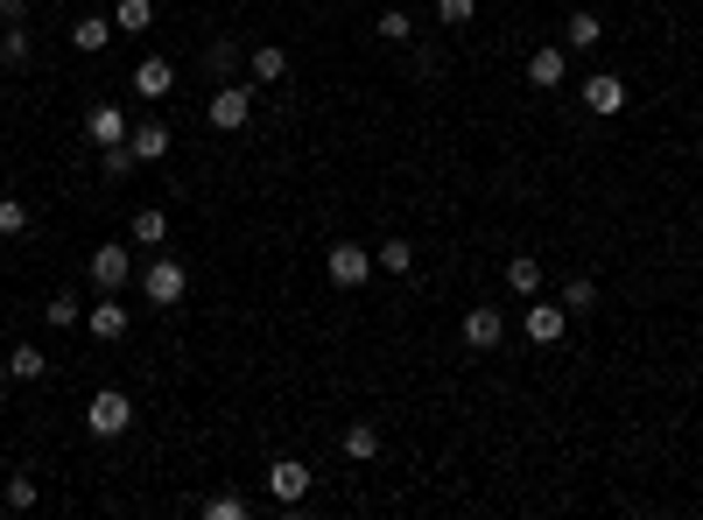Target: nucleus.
I'll return each mask as SVG.
<instances>
[{
    "label": "nucleus",
    "mask_w": 703,
    "mask_h": 520,
    "mask_svg": "<svg viewBox=\"0 0 703 520\" xmlns=\"http://www.w3.org/2000/svg\"><path fill=\"white\" fill-rule=\"evenodd\" d=\"M85 429L99 436V443H113V436H127V429H135V401H127L120 388H99V394L85 401Z\"/></svg>",
    "instance_id": "1"
},
{
    "label": "nucleus",
    "mask_w": 703,
    "mask_h": 520,
    "mask_svg": "<svg viewBox=\"0 0 703 520\" xmlns=\"http://www.w3.org/2000/svg\"><path fill=\"white\" fill-rule=\"evenodd\" d=\"M183 288H190V267H183L177 254H156V261L141 267V296L156 303V310H177V303H183Z\"/></svg>",
    "instance_id": "2"
},
{
    "label": "nucleus",
    "mask_w": 703,
    "mask_h": 520,
    "mask_svg": "<svg viewBox=\"0 0 703 520\" xmlns=\"http://www.w3.org/2000/svg\"><path fill=\"white\" fill-rule=\"evenodd\" d=\"M204 120H212L219 134H239L246 120H254V78H246V85L225 78V85L212 92V106H204Z\"/></svg>",
    "instance_id": "3"
},
{
    "label": "nucleus",
    "mask_w": 703,
    "mask_h": 520,
    "mask_svg": "<svg viewBox=\"0 0 703 520\" xmlns=\"http://www.w3.org/2000/svg\"><path fill=\"white\" fill-rule=\"evenodd\" d=\"M127 282H135V261H127V240H113V246H92V288H99V296H127Z\"/></svg>",
    "instance_id": "4"
},
{
    "label": "nucleus",
    "mask_w": 703,
    "mask_h": 520,
    "mask_svg": "<svg viewBox=\"0 0 703 520\" xmlns=\"http://www.w3.org/2000/svg\"><path fill=\"white\" fill-rule=\"evenodd\" d=\"M324 275H331V288H366V282H373V246L338 240L331 254H324Z\"/></svg>",
    "instance_id": "5"
},
{
    "label": "nucleus",
    "mask_w": 703,
    "mask_h": 520,
    "mask_svg": "<svg viewBox=\"0 0 703 520\" xmlns=\"http://www.w3.org/2000/svg\"><path fill=\"white\" fill-rule=\"evenodd\" d=\"M507 338V310L500 303H471L465 310V352H500Z\"/></svg>",
    "instance_id": "6"
},
{
    "label": "nucleus",
    "mask_w": 703,
    "mask_h": 520,
    "mask_svg": "<svg viewBox=\"0 0 703 520\" xmlns=\"http://www.w3.org/2000/svg\"><path fill=\"white\" fill-rule=\"evenodd\" d=\"M521 78L535 85V92H556L569 78V50L563 43H542V50H528V64H521Z\"/></svg>",
    "instance_id": "7"
},
{
    "label": "nucleus",
    "mask_w": 703,
    "mask_h": 520,
    "mask_svg": "<svg viewBox=\"0 0 703 520\" xmlns=\"http://www.w3.org/2000/svg\"><path fill=\"white\" fill-rule=\"evenodd\" d=\"M521 331H528V344H556V338L569 331V310H563V303H535V296H528Z\"/></svg>",
    "instance_id": "8"
},
{
    "label": "nucleus",
    "mask_w": 703,
    "mask_h": 520,
    "mask_svg": "<svg viewBox=\"0 0 703 520\" xmlns=\"http://www.w3.org/2000/svg\"><path fill=\"white\" fill-rule=\"evenodd\" d=\"M302 492H310V465H302V457H275L268 465V499L275 507H296Z\"/></svg>",
    "instance_id": "9"
},
{
    "label": "nucleus",
    "mask_w": 703,
    "mask_h": 520,
    "mask_svg": "<svg viewBox=\"0 0 703 520\" xmlns=\"http://www.w3.org/2000/svg\"><path fill=\"white\" fill-rule=\"evenodd\" d=\"M577 92H584V106H592L598 120H613V113H626V78H619V71H592V78H584Z\"/></svg>",
    "instance_id": "10"
},
{
    "label": "nucleus",
    "mask_w": 703,
    "mask_h": 520,
    "mask_svg": "<svg viewBox=\"0 0 703 520\" xmlns=\"http://www.w3.org/2000/svg\"><path fill=\"white\" fill-rule=\"evenodd\" d=\"M85 141H92V148H120V141H127V106L99 99V106L85 113Z\"/></svg>",
    "instance_id": "11"
},
{
    "label": "nucleus",
    "mask_w": 703,
    "mask_h": 520,
    "mask_svg": "<svg viewBox=\"0 0 703 520\" xmlns=\"http://www.w3.org/2000/svg\"><path fill=\"white\" fill-rule=\"evenodd\" d=\"M127 148H135V162H162L169 148H177V127L169 120H135L127 127Z\"/></svg>",
    "instance_id": "12"
},
{
    "label": "nucleus",
    "mask_w": 703,
    "mask_h": 520,
    "mask_svg": "<svg viewBox=\"0 0 703 520\" xmlns=\"http://www.w3.org/2000/svg\"><path fill=\"white\" fill-rule=\"evenodd\" d=\"M85 331L99 338V344H120V338H127V296H99V303L85 310Z\"/></svg>",
    "instance_id": "13"
},
{
    "label": "nucleus",
    "mask_w": 703,
    "mask_h": 520,
    "mask_svg": "<svg viewBox=\"0 0 703 520\" xmlns=\"http://www.w3.org/2000/svg\"><path fill=\"white\" fill-rule=\"evenodd\" d=\"M169 92H177V64H169V56H141L135 64V99H169Z\"/></svg>",
    "instance_id": "14"
},
{
    "label": "nucleus",
    "mask_w": 703,
    "mask_h": 520,
    "mask_svg": "<svg viewBox=\"0 0 703 520\" xmlns=\"http://www.w3.org/2000/svg\"><path fill=\"white\" fill-rule=\"evenodd\" d=\"M113 35H120V29H113V14H78V22H71V50H78V56H99Z\"/></svg>",
    "instance_id": "15"
},
{
    "label": "nucleus",
    "mask_w": 703,
    "mask_h": 520,
    "mask_svg": "<svg viewBox=\"0 0 703 520\" xmlns=\"http://www.w3.org/2000/svg\"><path fill=\"white\" fill-rule=\"evenodd\" d=\"M246 78H254V85H281V78H289V50H281V43H260L254 56H246Z\"/></svg>",
    "instance_id": "16"
},
{
    "label": "nucleus",
    "mask_w": 703,
    "mask_h": 520,
    "mask_svg": "<svg viewBox=\"0 0 703 520\" xmlns=\"http://www.w3.org/2000/svg\"><path fill=\"white\" fill-rule=\"evenodd\" d=\"M598 35H605V22H598L592 8H577V14L563 22V50H598Z\"/></svg>",
    "instance_id": "17"
},
{
    "label": "nucleus",
    "mask_w": 703,
    "mask_h": 520,
    "mask_svg": "<svg viewBox=\"0 0 703 520\" xmlns=\"http://www.w3.org/2000/svg\"><path fill=\"white\" fill-rule=\"evenodd\" d=\"M507 288H514L521 303L542 296V261H535V254H514V261H507Z\"/></svg>",
    "instance_id": "18"
},
{
    "label": "nucleus",
    "mask_w": 703,
    "mask_h": 520,
    "mask_svg": "<svg viewBox=\"0 0 703 520\" xmlns=\"http://www.w3.org/2000/svg\"><path fill=\"white\" fill-rule=\"evenodd\" d=\"M113 29H120V35H148V29H156V0H120V8H113Z\"/></svg>",
    "instance_id": "19"
},
{
    "label": "nucleus",
    "mask_w": 703,
    "mask_h": 520,
    "mask_svg": "<svg viewBox=\"0 0 703 520\" xmlns=\"http://www.w3.org/2000/svg\"><path fill=\"white\" fill-rule=\"evenodd\" d=\"M556 303H563V310H569V317H592V310H598V282H592V275H569V282H563V296H556Z\"/></svg>",
    "instance_id": "20"
},
{
    "label": "nucleus",
    "mask_w": 703,
    "mask_h": 520,
    "mask_svg": "<svg viewBox=\"0 0 703 520\" xmlns=\"http://www.w3.org/2000/svg\"><path fill=\"white\" fill-rule=\"evenodd\" d=\"M373 267H380V275H415V246L408 240H380L373 246Z\"/></svg>",
    "instance_id": "21"
},
{
    "label": "nucleus",
    "mask_w": 703,
    "mask_h": 520,
    "mask_svg": "<svg viewBox=\"0 0 703 520\" xmlns=\"http://www.w3.org/2000/svg\"><path fill=\"white\" fill-rule=\"evenodd\" d=\"M338 450H345L352 465H373V457H380V429H373V422H352V429H345V443H338Z\"/></svg>",
    "instance_id": "22"
},
{
    "label": "nucleus",
    "mask_w": 703,
    "mask_h": 520,
    "mask_svg": "<svg viewBox=\"0 0 703 520\" xmlns=\"http://www.w3.org/2000/svg\"><path fill=\"white\" fill-rule=\"evenodd\" d=\"M127 240H135V246H162V240H169V211H156V204H148V211H135Z\"/></svg>",
    "instance_id": "23"
},
{
    "label": "nucleus",
    "mask_w": 703,
    "mask_h": 520,
    "mask_svg": "<svg viewBox=\"0 0 703 520\" xmlns=\"http://www.w3.org/2000/svg\"><path fill=\"white\" fill-rule=\"evenodd\" d=\"M29 56H35V43H29V29H22V22H8V29H0V64H8V71H22Z\"/></svg>",
    "instance_id": "24"
},
{
    "label": "nucleus",
    "mask_w": 703,
    "mask_h": 520,
    "mask_svg": "<svg viewBox=\"0 0 703 520\" xmlns=\"http://www.w3.org/2000/svg\"><path fill=\"white\" fill-rule=\"evenodd\" d=\"M35 499H43V486H35L29 471H14L8 492H0V507H8V513H35Z\"/></svg>",
    "instance_id": "25"
},
{
    "label": "nucleus",
    "mask_w": 703,
    "mask_h": 520,
    "mask_svg": "<svg viewBox=\"0 0 703 520\" xmlns=\"http://www.w3.org/2000/svg\"><path fill=\"white\" fill-rule=\"evenodd\" d=\"M135 169H141V162H135V148H127V141H120V148H99V177H106V183H127Z\"/></svg>",
    "instance_id": "26"
},
{
    "label": "nucleus",
    "mask_w": 703,
    "mask_h": 520,
    "mask_svg": "<svg viewBox=\"0 0 703 520\" xmlns=\"http://www.w3.org/2000/svg\"><path fill=\"white\" fill-rule=\"evenodd\" d=\"M8 365H14V380H43L50 373V352H43V344H14Z\"/></svg>",
    "instance_id": "27"
},
{
    "label": "nucleus",
    "mask_w": 703,
    "mask_h": 520,
    "mask_svg": "<svg viewBox=\"0 0 703 520\" xmlns=\"http://www.w3.org/2000/svg\"><path fill=\"white\" fill-rule=\"evenodd\" d=\"M78 317H85V303L71 296V288H64V296H50V303H43V323H50V331H71Z\"/></svg>",
    "instance_id": "28"
},
{
    "label": "nucleus",
    "mask_w": 703,
    "mask_h": 520,
    "mask_svg": "<svg viewBox=\"0 0 703 520\" xmlns=\"http://www.w3.org/2000/svg\"><path fill=\"white\" fill-rule=\"evenodd\" d=\"M373 29H380V43H408V35H415L408 8H380V14H373Z\"/></svg>",
    "instance_id": "29"
},
{
    "label": "nucleus",
    "mask_w": 703,
    "mask_h": 520,
    "mask_svg": "<svg viewBox=\"0 0 703 520\" xmlns=\"http://www.w3.org/2000/svg\"><path fill=\"white\" fill-rule=\"evenodd\" d=\"M436 22H444V29H471V22H479V0H436Z\"/></svg>",
    "instance_id": "30"
},
{
    "label": "nucleus",
    "mask_w": 703,
    "mask_h": 520,
    "mask_svg": "<svg viewBox=\"0 0 703 520\" xmlns=\"http://www.w3.org/2000/svg\"><path fill=\"white\" fill-rule=\"evenodd\" d=\"M29 233V204L22 198H0V240H22Z\"/></svg>",
    "instance_id": "31"
},
{
    "label": "nucleus",
    "mask_w": 703,
    "mask_h": 520,
    "mask_svg": "<svg viewBox=\"0 0 703 520\" xmlns=\"http://www.w3.org/2000/svg\"><path fill=\"white\" fill-rule=\"evenodd\" d=\"M204 520H246V499L239 492H212L204 499Z\"/></svg>",
    "instance_id": "32"
},
{
    "label": "nucleus",
    "mask_w": 703,
    "mask_h": 520,
    "mask_svg": "<svg viewBox=\"0 0 703 520\" xmlns=\"http://www.w3.org/2000/svg\"><path fill=\"white\" fill-rule=\"evenodd\" d=\"M204 71H212V78H233V71H239V50H233V43H212V50H204Z\"/></svg>",
    "instance_id": "33"
},
{
    "label": "nucleus",
    "mask_w": 703,
    "mask_h": 520,
    "mask_svg": "<svg viewBox=\"0 0 703 520\" xmlns=\"http://www.w3.org/2000/svg\"><path fill=\"white\" fill-rule=\"evenodd\" d=\"M29 8L35 0H0V22H29Z\"/></svg>",
    "instance_id": "34"
},
{
    "label": "nucleus",
    "mask_w": 703,
    "mask_h": 520,
    "mask_svg": "<svg viewBox=\"0 0 703 520\" xmlns=\"http://www.w3.org/2000/svg\"><path fill=\"white\" fill-rule=\"evenodd\" d=\"M8 380H14V365H8V352H0V394H8Z\"/></svg>",
    "instance_id": "35"
},
{
    "label": "nucleus",
    "mask_w": 703,
    "mask_h": 520,
    "mask_svg": "<svg viewBox=\"0 0 703 520\" xmlns=\"http://www.w3.org/2000/svg\"><path fill=\"white\" fill-rule=\"evenodd\" d=\"M633 8H654V0H633Z\"/></svg>",
    "instance_id": "36"
},
{
    "label": "nucleus",
    "mask_w": 703,
    "mask_h": 520,
    "mask_svg": "<svg viewBox=\"0 0 703 520\" xmlns=\"http://www.w3.org/2000/svg\"><path fill=\"white\" fill-rule=\"evenodd\" d=\"M352 8H366V0H352Z\"/></svg>",
    "instance_id": "37"
},
{
    "label": "nucleus",
    "mask_w": 703,
    "mask_h": 520,
    "mask_svg": "<svg viewBox=\"0 0 703 520\" xmlns=\"http://www.w3.org/2000/svg\"><path fill=\"white\" fill-rule=\"evenodd\" d=\"M696 162H703V156H696Z\"/></svg>",
    "instance_id": "38"
}]
</instances>
